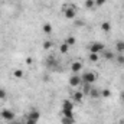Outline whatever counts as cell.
Wrapping results in <instances>:
<instances>
[{"label":"cell","instance_id":"obj_15","mask_svg":"<svg viewBox=\"0 0 124 124\" xmlns=\"http://www.w3.org/2000/svg\"><path fill=\"white\" fill-rule=\"evenodd\" d=\"M91 88H93L91 84H84V82H82V94H84V95L88 97V94H90V91H91Z\"/></svg>","mask_w":124,"mask_h":124},{"label":"cell","instance_id":"obj_17","mask_svg":"<svg viewBox=\"0 0 124 124\" xmlns=\"http://www.w3.org/2000/svg\"><path fill=\"white\" fill-rule=\"evenodd\" d=\"M62 117L74 118V111H72V110H62Z\"/></svg>","mask_w":124,"mask_h":124},{"label":"cell","instance_id":"obj_22","mask_svg":"<svg viewBox=\"0 0 124 124\" xmlns=\"http://www.w3.org/2000/svg\"><path fill=\"white\" fill-rule=\"evenodd\" d=\"M61 123L62 124H75V120L74 118H68V117H62Z\"/></svg>","mask_w":124,"mask_h":124},{"label":"cell","instance_id":"obj_11","mask_svg":"<svg viewBox=\"0 0 124 124\" xmlns=\"http://www.w3.org/2000/svg\"><path fill=\"white\" fill-rule=\"evenodd\" d=\"M114 51H116L117 54H124V40H118V42H116Z\"/></svg>","mask_w":124,"mask_h":124},{"label":"cell","instance_id":"obj_6","mask_svg":"<svg viewBox=\"0 0 124 124\" xmlns=\"http://www.w3.org/2000/svg\"><path fill=\"white\" fill-rule=\"evenodd\" d=\"M68 82H69V85H71L72 88H77V87H79V85L82 84V79H81V77H79L78 74H72Z\"/></svg>","mask_w":124,"mask_h":124},{"label":"cell","instance_id":"obj_29","mask_svg":"<svg viewBox=\"0 0 124 124\" xmlns=\"http://www.w3.org/2000/svg\"><path fill=\"white\" fill-rule=\"evenodd\" d=\"M26 62H28L29 65H32V58H26Z\"/></svg>","mask_w":124,"mask_h":124},{"label":"cell","instance_id":"obj_18","mask_svg":"<svg viewBox=\"0 0 124 124\" xmlns=\"http://www.w3.org/2000/svg\"><path fill=\"white\" fill-rule=\"evenodd\" d=\"M84 6H85V9H93L94 6H95V0H85Z\"/></svg>","mask_w":124,"mask_h":124},{"label":"cell","instance_id":"obj_33","mask_svg":"<svg viewBox=\"0 0 124 124\" xmlns=\"http://www.w3.org/2000/svg\"><path fill=\"white\" fill-rule=\"evenodd\" d=\"M116 124H120V123H116Z\"/></svg>","mask_w":124,"mask_h":124},{"label":"cell","instance_id":"obj_19","mask_svg":"<svg viewBox=\"0 0 124 124\" xmlns=\"http://www.w3.org/2000/svg\"><path fill=\"white\" fill-rule=\"evenodd\" d=\"M23 75H25V72L22 69H15L13 71V77L15 78H23Z\"/></svg>","mask_w":124,"mask_h":124},{"label":"cell","instance_id":"obj_25","mask_svg":"<svg viewBox=\"0 0 124 124\" xmlns=\"http://www.w3.org/2000/svg\"><path fill=\"white\" fill-rule=\"evenodd\" d=\"M6 97H7L6 90L4 88H0V100H6Z\"/></svg>","mask_w":124,"mask_h":124},{"label":"cell","instance_id":"obj_5","mask_svg":"<svg viewBox=\"0 0 124 124\" xmlns=\"http://www.w3.org/2000/svg\"><path fill=\"white\" fill-rule=\"evenodd\" d=\"M0 117H1L3 120H6V121H12V120H15L16 114H15L12 110H9V108H3V110L0 111Z\"/></svg>","mask_w":124,"mask_h":124},{"label":"cell","instance_id":"obj_28","mask_svg":"<svg viewBox=\"0 0 124 124\" xmlns=\"http://www.w3.org/2000/svg\"><path fill=\"white\" fill-rule=\"evenodd\" d=\"M74 20H75V25H77L78 28H79V26H84V22H82V20H77V19H74Z\"/></svg>","mask_w":124,"mask_h":124},{"label":"cell","instance_id":"obj_12","mask_svg":"<svg viewBox=\"0 0 124 124\" xmlns=\"http://www.w3.org/2000/svg\"><path fill=\"white\" fill-rule=\"evenodd\" d=\"M88 97H91L93 100H95V98H101V91L93 87V88H91V91H90V94H88Z\"/></svg>","mask_w":124,"mask_h":124},{"label":"cell","instance_id":"obj_9","mask_svg":"<svg viewBox=\"0 0 124 124\" xmlns=\"http://www.w3.org/2000/svg\"><path fill=\"white\" fill-rule=\"evenodd\" d=\"M84 97H85V95L82 94V91H75V93L72 94V101H74V102H78V104H79V102H82Z\"/></svg>","mask_w":124,"mask_h":124},{"label":"cell","instance_id":"obj_21","mask_svg":"<svg viewBox=\"0 0 124 124\" xmlns=\"http://www.w3.org/2000/svg\"><path fill=\"white\" fill-rule=\"evenodd\" d=\"M59 51H61L62 54H68L69 52V46L63 42V43H61V46H59Z\"/></svg>","mask_w":124,"mask_h":124},{"label":"cell","instance_id":"obj_26","mask_svg":"<svg viewBox=\"0 0 124 124\" xmlns=\"http://www.w3.org/2000/svg\"><path fill=\"white\" fill-rule=\"evenodd\" d=\"M117 62L121 63V65H124V55L123 54H118V55H117Z\"/></svg>","mask_w":124,"mask_h":124},{"label":"cell","instance_id":"obj_23","mask_svg":"<svg viewBox=\"0 0 124 124\" xmlns=\"http://www.w3.org/2000/svg\"><path fill=\"white\" fill-rule=\"evenodd\" d=\"M43 49H45V51H49V49H52V42H51L49 39H46V40L43 42Z\"/></svg>","mask_w":124,"mask_h":124},{"label":"cell","instance_id":"obj_1","mask_svg":"<svg viewBox=\"0 0 124 124\" xmlns=\"http://www.w3.org/2000/svg\"><path fill=\"white\" fill-rule=\"evenodd\" d=\"M62 12H63L65 19H68V20H74V19H77V6H75V4L65 3V4L62 6Z\"/></svg>","mask_w":124,"mask_h":124},{"label":"cell","instance_id":"obj_24","mask_svg":"<svg viewBox=\"0 0 124 124\" xmlns=\"http://www.w3.org/2000/svg\"><path fill=\"white\" fill-rule=\"evenodd\" d=\"M90 61L91 62H98L100 61V54H90Z\"/></svg>","mask_w":124,"mask_h":124},{"label":"cell","instance_id":"obj_27","mask_svg":"<svg viewBox=\"0 0 124 124\" xmlns=\"http://www.w3.org/2000/svg\"><path fill=\"white\" fill-rule=\"evenodd\" d=\"M105 3H107V0H95V6H98V7L104 6Z\"/></svg>","mask_w":124,"mask_h":124},{"label":"cell","instance_id":"obj_20","mask_svg":"<svg viewBox=\"0 0 124 124\" xmlns=\"http://www.w3.org/2000/svg\"><path fill=\"white\" fill-rule=\"evenodd\" d=\"M101 97H102V98H110V97H111V91H110L108 88L101 90Z\"/></svg>","mask_w":124,"mask_h":124},{"label":"cell","instance_id":"obj_10","mask_svg":"<svg viewBox=\"0 0 124 124\" xmlns=\"http://www.w3.org/2000/svg\"><path fill=\"white\" fill-rule=\"evenodd\" d=\"M101 54H102V56H104L107 61H113V59L116 58V54H114L113 51H107V49H104Z\"/></svg>","mask_w":124,"mask_h":124},{"label":"cell","instance_id":"obj_31","mask_svg":"<svg viewBox=\"0 0 124 124\" xmlns=\"http://www.w3.org/2000/svg\"><path fill=\"white\" fill-rule=\"evenodd\" d=\"M13 124H20V123H13Z\"/></svg>","mask_w":124,"mask_h":124},{"label":"cell","instance_id":"obj_30","mask_svg":"<svg viewBox=\"0 0 124 124\" xmlns=\"http://www.w3.org/2000/svg\"><path fill=\"white\" fill-rule=\"evenodd\" d=\"M120 124H124V118H123V120H121V123H120Z\"/></svg>","mask_w":124,"mask_h":124},{"label":"cell","instance_id":"obj_8","mask_svg":"<svg viewBox=\"0 0 124 124\" xmlns=\"http://www.w3.org/2000/svg\"><path fill=\"white\" fill-rule=\"evenodd\" d=\"M62 110H72L74 111V108H75V102L72 101V100H63L61 104Z\"/></svg>","mask_w":124,"mask_h":124},{"label":"cell","instance_id":"obj_16","mask_svg":"<svg viewBox=\"0 0 124 124\" xmlns=\"http://www.w3.org/2000/svg\"><path fill=\"white\" fill-rule=\"evenodd\" d=\"M65 43H66L68 46H74V45L77 43V39H75V36H68V38L65 39Z\"/></svg>","mask_w":124,"mask_h":124},{"label":"cell","instance_id":"obj_32","mask_svg":"<svg viewBox=\"0 0 124 124\" xmlns=\"http://www.w3.org/2000/svg\"><path fill=\"white\" fill-rule=\"evenodd\" d=\"M123 98H124V93H123Z\"/></svg>","mask_w":124,"mask_h":124},{"label":"cell","instance_id":"obj_13","mask_svg":"<svg viewBox=\"0 0 124 124\" xmlns=\"http://www.w3.org/2000/svg\"><path fill=\"white\" fill-rule=\"evenodd\" d=\"M42 31H43V33H46V35H51V33H52V25H51L49 22L43 23V25H42Z\"/></svg>","mask_w":124,"mask_h":124},{"label":"cell","instance_id":"obj_3","mask_svg":"<svg viewBox=\"0 0 124 124\" xmlns=\"http://www.w3.org/2000/svg\"><path fill=\"white\" fill-rule=\"evenodd\" d=\"M97 78H98V77H97V74L93 72V71H87V72H84V74H82V77H81V79H82V82H84V84H91V85L97 81Z\"/></svg>","mask_w":124,"mask_h":124},{"label":"cell","instance_id":"obj_7","mask_svg":"<svg viewBox=\"0 0 124 124\" xmlns=\"http://www.w3.org/2000/svg\"><path fill=\"white\" fill-rule=\"evenodd\" d=\"M82 62L81 61H74L71 63V71H72V74H79L81 71H82Z\"/></svg>","mask_w":124,"mask_h":124},{"label":"cell","instance_id":"obj_4","mask_svg":"<svg viewBox=\"0 0 124 124\" xmlns=\"http://www.w3.org/2000/svg\"><path fill=\"white\" fill-rule=\"evenodd\" d=\"M104 49H105V45L102 42H94V43L90 45V48H88L90 54H101Z\"/></svg>","mask_w":124,"mask_h":124},{"label":"cell","instance_id":"obj_14","mask_svg":"<svg viewBox=\"0 0 124 124\" xmlns=\"http://www.w3.org/2000/svg\"><path fill=\"white\" fill-rule=\"evenodd\" d=\"M100 28H101V31H102V32L108 33V32L111 31V23H110V22H102Z\"/></svg>","mask_w":124,"mask_h":124},{"label":"cell","instance_id":"obj_2","mask_svg":"<svg viewBox=\"0 0 124 124\" xmlns=\"http://www.w3.org/2000/svg\"><path fill=\"white\" fill-rule=\"evenodd\" d=\"M39 120H40V111L36 110V108H32L31 111L26 114L25 124H38Z\"/></svg>","mask_w":124,"mask_h":124}]
</instances>
